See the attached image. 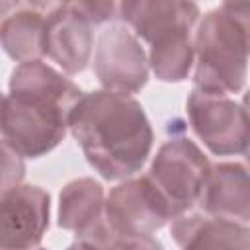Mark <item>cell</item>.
Wrapping results in <instances>:
<instances>
[{
  "mask_svg": "<svg viewBox=\"0 0 250 250\" xmlns=\"http://www.w3.org/2000/svg\"><path fill=\"white\" fill-rule=\"evenodd\" d=\"M68 129L88 164L111 182L135 176L150 156L154 143L141 102L107 90L82 94L68 115Z\"/></svg>",
  "mask_w": 250,
  "mask_h": 250,
  "instance_id": "6da1fadb",
  "label": "cell"
},
{
  "mask_svg": "<svg viewBox=\"0 0 250 250\" xmlns=\"http://www.w3.org/2000/svg\"><path fill=\"white\" fill-rule=\"evenodd\" d=\"M0 107V141L23 158L51 152L68 131V115L82 90L43 61L20 62L10 74Z\"/></svg>",
  "mask_w": 250,
  "mask_h": 250,
  "instance_id": "7a4b0ae2",
  "label": "cell"
},
{
  "mask_svg": "<svg viewBox=\"0 0 250 250\" xmlns=\"http://www.w3.org/2000/svg\"><path fill=\"white\" fill-rule=\"evenodd\" d=\"M248 2H223L209 10L193 31V90L238 94L248 70Z\"/></svg>",
  "mask_w": 250,
  "mask_h": 250,
  "instance_id": "3957f363",
  "label": "cell"
},
{
  "mask_svg": "<svg viewBox=\"0 0 250 250\" xmlns=\"http://www.w3.org/2000/svg\"><path fill=\"white\" fill-rule=\"evenodd\" d=\"M168 131H172L168 127ZM184 127L160 145L156 156L145 174L152 188L166 203L172 219L188 213L197 205L211 162L203 150L188 137L182 135Z\"/></svg>",
  "mask_w": 250,
  "mask_h": 250,
  "instance_id": "277c9868",
  "label": "cell"
},
{
  "mask_svg": "<svg viewBox=\"0 0 250 250\" xmlns=\"http://www.w3.org/2000/svg\"><path fill=\"white\" fill-rule=\"evenodd\" d=\"M186 107L193 133L213 154H246L248 113L244 104H238L230 96L191 90Z\"/></svg>",
  "mask_w": 250,
  "mask_h": 250,
  "instance_id": "5b68a950",
  "label": "cell"
},
{
  "mask_svg": "<svg viewBox=\"0 0 250 250\" xmlns=\"http://www.w3.org/2000/svg\"><path fill=\"white\" fill-rule=\"evenodd\" d=\"M148 57L125 23H109L98 37L94 72L107 92L137 94L148 82Z\"/></svg>",
  "mask_w": 250,
  "mask_h": 250,
  "instance_id": "8992f818",
  "label": "cell"
},
{
  "mask_svg": "<svg viewBox=\"0 0 250 250\" xmlns=\"http://www.w3.org/2000/svg\"><path fill=\"white\" fill-rule=\"evenodd\" d=\"M104 213L123 240L137 234H154L172 221L166 203L146 176L127 178L117 184L105 197Z\"/></svg>",
  "mask_w": 250,
  "mask_h": 250,
  "instance_id": "52a82bcc",
  "label": "cell"
},
{
  "mask_svg": "<svg viewBox=\"0 0 250 250\" xmlns=\"http://www.w3.org/2000/svg\"><path fill=\"white\" fill-rule=\"evenodd\" d=\"M51 197L39 186H18L0 195V250H33L49 229Z\"/></svg>",
  "mask_w": 250,
  "mask_h": 250,
  "instance_id": "ba28073f",
  "label": "cell"
},
{
  "mask_svg": "<svg viewBox=\"0 0 250 250\" xmlns=\"http://www.w3.org/2000/svg\"><path fill=\"white\" fill-rule=\"evenodd\" d=\"M94 33L86 18L72 6V2H53L47 14L45 55L53 59L62 72H82L92 55Z\"/></svg>",
  "mask_w": 250,
  "mask_h": 250,
  "instance_id": "9c48e42d",
  "label": "cell"
},
{
  "mask_svg": "<svg viewBox=\"0 0 250 250\" xmlns=\"http://www.w3.org/2000/svg\"><path fill=\"white\" fill-rule=\"evenodd\" d=\"M197 205L201 213L236 223L250 219V188L244 162H217L209 166Z\"/></svg>",
  "mask_w": 250,
  "mask_h": 250,
  "instance_id": "30bf717a",
  "label": "cell"
},
{
  "mask_svg": "<svg viewBox=\"0 0 250 250\" xmlns=\"http://www.w3.org/2000/svg\"><path fill=\"white\" fill-rule=\"evenodd\" d=\"M170 234L180 250H248V225L211 217L205 213H184L170 221Z\"/></svg>",
  "mask_w": 250,
  "mask_h": 250,
  "instance_id": "8fae6325",
  "label": "cell"
},
{
  "mask_svg": "<svg viewBox=\"0 0 250 250\" xmlns=\"http://www.w3.org/2000/svg\"><path fill=\"white\" fill-rule=\"evenodd\" d=\"M53 2H14L0 21V45L18 62L45 57L47 14Z\"/></svg>",
  "mask_w": 250,
  "mask_h": 250,
  "instance_id": "7c38bea8",
  "label": "cell"
},
{
  "mask_svg": "<svg viewBox=\"0 0 250 250\" xmlns=\"http://www.w3.org/2000/svg\"><path fill=\"white\" fill-rule=\"evenodd\" d=\"M117 16L135 31V37L150 43L172 29H191L199 20V6L182 0H131L117 6Z\"/></svg>",
  "mask_w": 250,
  "mask_h": 250,
  "instance_id": "4fadbf2b",
  "label": "cell"
},
{
  "mask_svg": "<svg viewBox=\"0 0 250 250\" xmlns=\"http://www.w3.org/2000/svg\"><path fill=\"white\" fill-rule=\"evenodd\" d=\"M104 203L105 195L100 182L94 178H76L61 189L57 223L78 236L104 215Z\"/></svg>",
  "mask_w": 250,
  "mask_h": 250,
  "instance_id": "5bb4252c",
  "label": "cell"
},
{
  "mask_svg": "<svg viewBox=\"0 0 250 250\" xmlns=\"http://www.w3.org/2000/svg\"><path fill=\"white\" fill-rule=\"evenodd\" d=\"M148 51V68L162 82H182L188 78L195 55H193V31L172 29L154 37Z\"/></svg>",
  "mask_w": 250,
  "mask_h": 250,
  "instance_id": "9a60e30c",
  "label": "cell"
},
{
  "mask_svg": "<svg viewBox=\"0 0 250 250\" xmlns=\"http://www.w3.org/2000/svg\"><path fill=\"white\" fill-rule=\"evenodd\" d=\"M25 178V162L23 156L12 148L6 141H0V195L21 186Z\"/></svg>",
  "mask_w": 250,
  "mask_h": 250,
  "instance_id": "2e32d148",
  "label": "cell"
},
{
  "mask_svg": "<svg viewBox=\"0 0 250 250\" xmlns=\"http://www.w3.org/2000/svg\"><path fill=\"white\" fill-rule=\"evenodd\" d=\"M72 6L86 18V21L94 27V25H102L109 20H113L117 16V6L115 2H98V0H78L72 2Z\"/></svg>",
  "mask_w": 250,
  "mask_h": 250,
  "instance_id": "e0dca14e",
  "label": "cell"
},
{
  "mask_svg": "<svg viewBox=\"0 0 250 250\" xmlns=\"http://www.w3.org/2000/svg\"><path fill=\"white\" fill-rule=\"evenodd\" d=\"M117 250H164V246L152 234H137L125 238Z\"/></svg>",
  "mask_w": 250,
  "mask_h": 250,
  "instance_id": "ac0fdd59",
  "label": "cell"
},
{
  "mask_svg": "<svg viewBox=\"0 0 250 250\" xmlns=\"http://www.w3.org/2000/svg\"><path fill=\"white\" fill-rule=\"evenodd\" d=\"M12 6H14V2H4V0H0V21H2V18L12 10Z\"/></svg>",
  "mask_w": 250,
  "mask_h": 250,
  "instance_id": "d6986e66",
  "label": "cell"
},
{
  "mask_svg": "<svg viewBox=\"0 0 250 250\" xmlns=\"http://www.w3.org/2000/svg\"><path fill=\"white\" fill-rule=\"evenodd\" d=\"M39 250H45V248H39ZM66 250H90V248H88V246H84V244H80V242H76V240H74V242H72V244H70V246H68V248H66Z\"/></svg>",
  "mask_w": 250,
  "mask_h": 250,
  "instance_id": "ffe728a7",
  "label": "cell"
},
{
  "mask_svg": "<svg viewBox=\"0 0 250 250\" xmlns=\"http://www.w3.org/2000/svg\"><path fill=\"white\" fill-rule=\"evenodd\" d=\"M2 100H4V94H0V107H2Z\"/></svg>",
  "mask_w": 250,
  "mask_h": 250,
  "instance_id": "44dd1931",
  "label": "cell"
}]
</instances>
